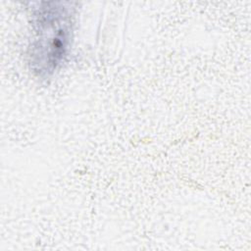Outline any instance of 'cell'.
<instances>
[{
    "instance_id": "1",
    "label": "cell",
    "mask_w": 251,
    "mask_h": 251,
    "mask_svg": "<svg viewBox=\"0 0 251 251\" xmlns=\"http://www.w3.org/2000/svg\"><path fill=\"white\" fill-rule=\"evenodd\" d=\"M37 37L32 54L39 71L53 72L63 61L70 43L72 15L62 7L45 8L38 11Z\"/></svg>"
}]
</instances>
